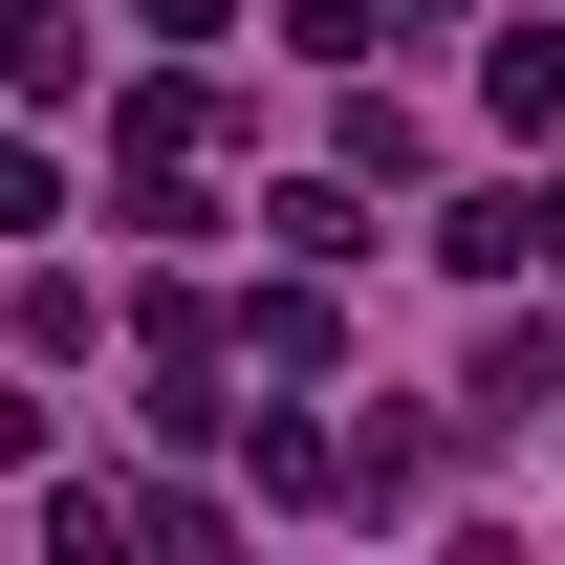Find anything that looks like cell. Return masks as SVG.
<instances>
[{"mask_svg": "<svg viewBox=\"0 0 565 565\" xmlns=\"http://www.w3.org/2000/svg\"><path fill=\"white\" fill-rule=\"evenodd\" d=\"M327 349H349V282H327V262L262 282V370H327Z\"/></svg>", "mask_w": 565, "mask_h": 565, "instance_id": "obj_7", "label": "cell"}, {"mask_svg": "<svg viewBox=\"0 0 565 565\" xmlns=\"http://www.w3.org/2000/svg\"><path fill=\"white\" fill-rule=\"evenodd\" d=\"M457 392H479V414H500V435H522V414H544V392H565V327H544V305H522V327H500V349H479V370H457Z\"/></svg>", "mask_w": 565, "mask_h": 565, "instance_id": "obj_5", "label": "cell"}, {"mask_svg": "<svg viewBox=\"0 0 565 565\" xmlns=\"http://www.w3.org/2000/svg\"><path fill=\"white\" fill-rule=\"evenodd\" d=\"M217 131H239V87H217V66H152V87H131V196H174Z\"/></svg>", "mask_w": 565, "mask_h": 565, "instance_id": "obj_3", "label": "cell"}, {"mask_svg": "<svg viewBox=\"0 0 565 565\" xmlns=\"http://www.w3.org/2000/svg\"><path fill=\"white\" fill-rule=\"evenodd\" d=\"M131 22H152V44H217V22H239V0H131Z\"/></svg>", "mask_w": 565, "mask_h": 565, "instance_id": "obj_8", "label": "cell"}, {"mask_svg": "<svg viewBox=\"0 0 565 565\" xmlns=\"http://www.w3.org/2000/svg\"><path fill=\"white\" fill-rule=\"evenodd\" d=\"M0 87H22V109H66V87H87V22H66V0H22V22H0Z\"/></svg>", "mask_w": 565, "mask_h": 565, "instance_id": "obj_6", "label": "cell"}, {"mask_svg": "<svg viewBox=\"0 0 565 565\" xmlns=\"http://www.w3.org/2000/svg\"><path fill=\"white\" fill-rule=\"evenodd\" d=\"M435 262H457V282H565V152H544V174H500L479 217H435Z\"/></svg>", "mask_w": 565, "mask_h": 565, "instance_id": "obj_2", "label": "cell"}, {"mask_svg": "<svg viewBox=\"0 0 565 565\" xmlns=\"http://www.w3.org/2000/svg\"><path fill=\"white\" fill-rule=\"evenodd\" d=\"M479 109H500V131H565V22H500V44H479Z\"/></svg>", "mask_w": 565, "mask_h": 565, "instance_id": "obj_4", "label": "cell"}, {"mask_svg": "<svg viewBox=\"0 0 565 565\" xmlns=\"http://www.w3.org/2000/svg\"><path fill=\"white\" fill-rule=\"evenodd\" d=\"M131 370H152V435H239V392H217L239 349H217L196 282H152V305H131Z\"/></svg>", "mask_w": 565, "mask_h": 565, "instance_id": "obj_1", "label": "cell"}]
</instances>
